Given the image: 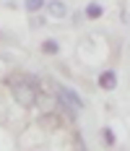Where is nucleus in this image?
<instances>
[{
  "instance_id": "obj_1",
  "label": "nucleus",
  "mask_w": 130,
  "mask_h": 151,
  "mask_svg": "<svg viewBox=\"0 0 130 151\" xmlns=\"http://www.w3.org/2000/svg\"><path fill=\"white\" fill-rule=\"evenodd\" d=\"M11 91H13V99H16L18 107L29 109V107L37 104V83H34L31 76H26L24 81H13L11 83Z\"/></svg>"
},
{
  "instance_id": "obj_2",
  "label": "nucleus",
  "mask_w": 130,
  "mask_h": 151,
  "mask_svg": "<svg viewBox=\"0 0 130 151\" xmlns=\"http://www.w3.org/2000/svg\"><path fill=\"white\" fill-rule=\"evenodd\" d=\"M57 102L62 109H68L70 115H78V109H83V99L70 89V86H60L57 89Z\"/></svg>"
},
{
  "instance_id": "obj_3",
  "label": "nucleus",
  "mask_w": 130,
  "mask_h": 151,
  "mask_svg": "<svg viewBox=\"0 0 130 151\" xmlns=\"http://www.w3.org/2000/svg\"><path fill=\"white\" fill-rule=\"evenodd\" d=\"M47 11H50V16H55V18H65L68 16V5L62 0H50L47 3Z\"/></svg>"
},
{
  "instance_id": "obj_4",
  "label": "nucleus",
  "mask_w": 130,
  "mask_h": 151,
  "mask_svg": "<svg viewBox=\"0 0 130 151\" xmlns=\"http://www.w3.org/2000/svg\"><path fill=\"white\" fill-rule=\"evenodd\" d=\"M99 86H101L104 91L117 89V76H115V70H104V73L99 76Z\"/></svg>"
},
{
  "instance_id": "obj_5",
  "label": "nucleus",
  "mask_w": 130,
  "mask_h": 151,
  "mask_svg": "<svg viewBox=\"0 0 130 151\" xmlns=\"http://www.w3.org/2000/svg\"><path fill=\"white\" fill-rule=\"evenodd\" d=\"M42 50L47 52V55H57V50H60V45L55 42V39H44L42 42Z\"/></svg>"
},
{
  "instance_id": "obj_6",
  "label": "nucleus",
  "mask_w": 130,
  "mask_h": 151,
  "mask_svg": "<svg viewBox=\"0 0 130 151\" xmlns=\"http://www.w3.org/2000/svg\"><path fill=\"white\" fill-rule=\"evenodd\" d=\"M101 13H104V11H101L99 3H88V5H86V16H88V18H99Z\"/></svg>"
},
{
  "instance_id": "obj_7",
  "label": "nucleus",
  "mask_w": 130,
  "mask_h": 151,
  "mask_svg": "<svg viewBox=\"0 0 130 151\" xmlns=\"http://www.w3.org/2000/svg\"><path fill=\"white\" fill-rule=\"evenodd\" d=\"M24 8L29 13H37L39 8H44V0H24Z\"/></svg>"
},
{
  "instance_id": "obj_8",
  "label": "nucleus",
  "mask_w": 130,
  "mask_h": 151,
  "mask_svg": "<svg viewBox=\"0 0 130 151\" xmlns=\"http://www.w3.org/2000/svg\"><path fill=\"white\" fill-rule=\"evenodd\" d=\"M101 141L109 143V146H115V133H112V128H104V130H101Z\"/></svg>"
}]
</instances>
